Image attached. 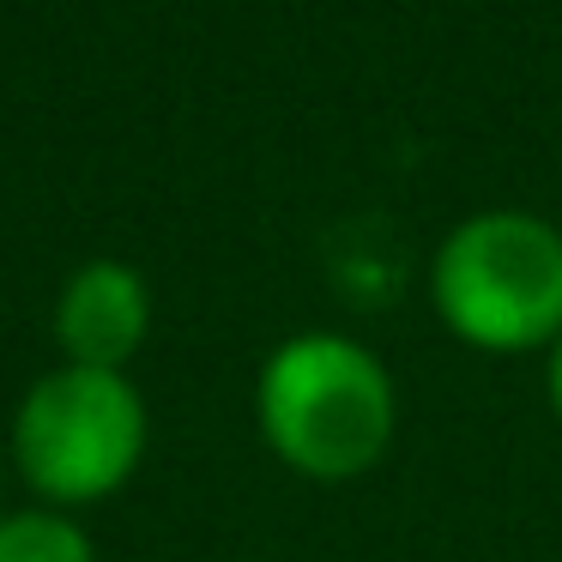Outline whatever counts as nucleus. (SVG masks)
Here are the masks:
<instances>
[{
    "instance_id": "0eeeda50",
    "label": "nucleus",
    "mask_w": 562,
    "mask_h": 562,
    "mask_svg": "<svg viewBox=\"0 0 562 562\" xmlns=\"http://www.w3.org/2000/svg\"><path fill=\"white\" fill-rule=\"evenodd\" d=\"M557 231H562V224H557Z\"/></svg>"
},
{
    "instance_id": "423d86ee",
    "label": "nucleus",
    "mask_w": 562,
    "mask_h": 562,
    "mask_svg": "<svg viewBox=\"0 0 562 562\" xmlns=\"http://www.w3.org/2000/svg\"><path fill=\"white\" fill-rule=\"evenodd\" d=\"M550 351H557L550 357V412H557V424H562V339L550 345Z\"/></svg>"
},
{
    "instance_id": "7ed1b4c3",
    "label": "nucleus",
    "mask_w": 562,
    "mask_h": 562,
    "mask_svg": "<svg viewBox=\"0 0 562 562\" xmlns=\"http://www.w3.org/2000/svg\"><path fill=\"white\" fill-rule=\"evenodd\" d=\"M146 400L115 369L61 363L25 387L13 412V460L43 508L103 502L146 460Z\"/></svg>"
},
{
    "instance_id": "f03ea898",
    "label": "nucleus",
    "mask_w": 562,
    "mask_h": 562,
    "mask_svg": "<svg viewBox=\"0 0 562 562\" xmlns=\"http://www.w3.org/2000/svg\"><path fill=\"white\" fill-rule=\"evenodd\" d=\"M429 296L453 339L477 351H538L562 339V231L538 212H472L441 236Z\"/></svg>"
},
{
    "instance_id": "20e7f679",
    "label": "nucleus",
    "mask_w": 562,
    "mask_h": 562,
    "mask_svg": "<svg viewBox=\"0 0 562 562\" xmlns=\"http://www.w3.org/2000/svg\"><path fill=\"white\" fill-rule=\"evenodd\" d=\"M151 333V284L127 260H86L55 296V345L79 369L127 375Z\"/></svg>"
},
{
    "instance_id": "f257e3e1",
    "label": "nucleus",
    "mask_w": 562,
    "mask_h": 562,
    "mask_svg": "<svg viewBox=\"0 0 562 562\" xmlns=\"http://www.w3.org/2000/svg\"><path fill=\"white\" fill-rule=\"evenodd\" d=\"M255 417L267 448L315 484L363 477L393 448L400 400L369 345L345 333H296L260 363Z\"/></svg>"
},
{
    "instance_id": "39448f33",
    "label": "nucleus",
    "mask_w": 562,
    "mask_h": 562,
    "mask_svg": "<svg viewBox=\"0 0 562 562\" xmlns=\"http://www.w3.org/2000/svg\"><path fill=\"white\" fill-rule=\"evenodd\" d=\"M0 562H98V544L74 514L37 502L0 514Z\"/></svg>"
}]
</instances>
